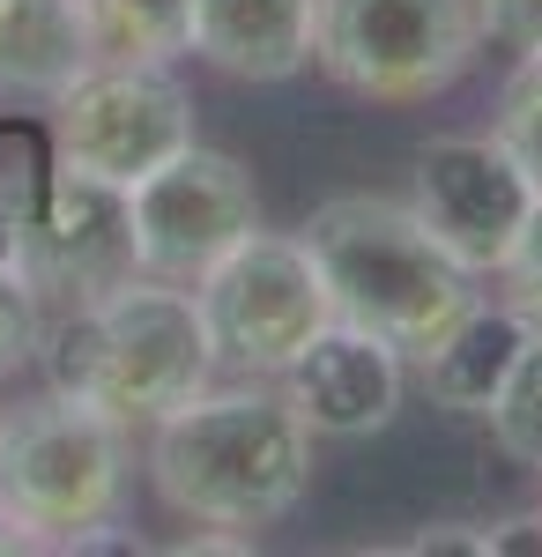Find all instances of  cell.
I'll use <instances>...</instances> for the list:
<instances>
[{"instance_id":"2e32d148","label":"cell","mask_w":542,"mask_h":557,"mask_svg":"<svg viewBox=\"0 0 542 557\" xmlns=\"http://www.w3.org/2000/svg\"><path fill=\"white\" fill-rule=\"evenodd\" d=\"M52 178H60L52 127H38V120H0V260L15 253V231L45 209Z\"/></svg>"},{"instance_id":"d6986e66","label":"cell","mask_w":542,"mask_h":557,"mask_svg":"<svg viewBox=\"0 0 542 557\" xmlns=\"http://www.w3.org/2000/svg\"><path fill=\"white\" fill-rule=\"evenodd\" d=\"M38 335H45V305L15 275V260H0V380L38 357Z\"/></svg>"},{"instance_id":"4fadbf2b","label":"cell","mask_w":542,"mask_h":557,"mask_svg":"<svg viewBox=\"0 0 542 557\" xmlns=\"http://www.w3.org/2000/svg\"><path fill=\"white\" fill-rule=\"evenodd\" d=\"M520 343H528V327L513 320V305H483V298H476L454 327L417 357L431 401H439V409H454V417H483V409H491V394L505 386V372H513Z\"/></svg>"},{"instance_id":"8fae6325","label":"cell","mask_w":542,"mask_h":557,"mask_svg":"<svg viewBox=\"0 0 542 557\" xmlns=\"http://www.w3.org/2000/svg\"><path fill=\"white\" fill-rule=\"evenodd\" d=\"M275 386L291 394V409L305 417L312 438H372L402 417V349L334 320Z\"/></svg>"},{"instance_id":"3957f363","label":"cell","mask_w":542,"mask_h":557,"mask_svg":"<svg viewBox=\"0 0 542 557\" xmlns=\"http://www.w3.org/2000/svg\"><path fill=\"white\" fill-rule=\"evenodd\" d=\"M305 253L334 298V320L365 327L402 357H423L476 305V275L460 268L409 201L334 194L305 215Z\"/></svg>"},{"instance_id":"603a6c76","label":"cell","mask_w":542,"mask_h":557,"mask_svg":"<svg viewBox=\"0 0 542 557\" xmlns=\"http://www.w3.org/2000/svg\"><path fill=\"white\" fill-rule=\"evenodd\" d=\"M483 543H491V557H513V550L542 557V513H528V520H491V528H483Z\"/></svg>"},{"instance_id":"e0dca14e","label":"cell","mask_w":542,"mask_h":557,"mask_svg":"<svg viewBox=\"0 0 542 557\" xmlns=\"http://www.w3.org/2000/svg\"><path fill=\"white\" fill-rule=\"evenodd\" d=\"M483 424L498 438V454H513L520 469H542V335L520 343L505 386L491 394V409H483Z\"/></svg>"},{"instance_id":"7402d4cb","label":"cell","mask_w":542,"mask_h":557,"mask_svg":"<svg viewBox=\"0 0 542 557\" xmlns=\"http://www.w3.org/2000/svg\"><path fill=\"white\" fill-rule=\"evenodd\" d=\"M409 557H491L483 528H460V520H431L423 535H409Z\"/></svg>"},{"instance_id":"ba28073f","label":"cell","mask_w":542,"mask_h":557,"mask_svg":"<svg viewBox=\"0 0 542 557\" xmlns=\"http://www.w3.org/2000/svg\"><path fill=\"white\" fill-rule=\"evenodd\" d=\"M126 223H134V268L194 290L238 238L260 231V194L238 157L186 141L171 164L126 186Z\"/></svg>"},{"instance_id":"52a82bcc","label":"cell","mask_w":542,"mask_h":557,"mask_svg":"<svg viewBox=\"0 0 542 557\" xmlns=\"http://www.w3.org/2000/svg\"><path fill=\"white\" fill-rule=\"evenodd\" d=\"M194 134V97L171 67L134 60H89L75 83L52 97V149L60 164L104 186H134L157 164H171Z\"/></svg>"},{"instance_id":"5b68a950","label":"cell","mask_w":542,"mask_h":557,"mask_svg":"<svg viewBox=\"0 0 542 557\" xmlns=\"http://www.w3.org/2000/svg\"><path fill=\"white\" fill-rule=\"evenodd\" d=\"M476 0H320L312 67L372 104H423L476 67Z\"/></svg>"},{"instance_id":"7a4b0ae2","label":"cell","mask_w":542,"mask_h":557,"mask_svg":"<svg viewBox=\"0 0 542 557\" xmlns=\"http://www.w3.org/2000/svg\"><path fill=\"white\" fill-rule=\"evenodd\" d=\"M38 364L52 394H75L112 424H157L215 380L201 305L164 275H126L104 298L45 312Z\"/></svg>"},{"instance_id":"9a60e30c","label":"cell","mask_w":542,"mask_h":557,"mask_svg":"<svg viewBox=\"0 0 542 557\" xmlns=\"http://www.w3.org/2000/svg\"><path fill=\"white\" fill-rule=\"evenodd\" d=\"M83 8L89 60H134V67H171L194 30V0H75Z\"/></svg>"},{"instance_id":"5bb4252c","label":"cell","mask_w":542,"mask_h":557,"mask_svg":"<svg viewBox=\"0 0 542 557\" xmlns=\"http://www.w3.org/2000/svg\"><path fill=\"white\" fill-rule=\"evenodd\" d=\"M89 67L75 0H0V97L52 104Z\"/></svg>"},{"instance_id":"8992f818","label":"cell","mask_w":542,"mask_h":557,"mask_svg":"<svg viewBox=\"0 0 542 557\" xmlns=\"http://www.w3.org/2000/svg\"><path fill=\"white\" fill-rule=\"evenodd\" d=\"M194 305H201L215 364L238 380H283L312 349V335L334 327V298L305 253V238H283L268 223L252 238H238L194 283Z\"/></svg>"},{"instance_id":"7c38bea8","label":"cell","mask_w":542,"mask_h":557,"mask_svg":"<svg viewBox=\"0 0 542 557\" xmlns=\"http://www.w3.org/2000/svg\"><path fill=\"white\" fill-rule=\"evenodd\" d=\"M312 8L320 0H194L186 52L231 83H291L312 67Z\"/></svg>"},{"instance_id":"9c48e42d","label":"cell","mask_w":542,"mask_h":557,"mask_svg":"<svg viewBox=\"0 0 542 557\" xmlns=\"http://www.w3.org/2000/svg\"><path fill=\"white\" fill-rule=\"evenodd\" d=\"M535 201V178L505 157L498 134H439L409 164V209L468 275H498Z\"/></svg>"},{"instance_id":"44dd1931","label":"cell","mask_w":542,"mask_h":557,"mask_svg":"<svg viewBox=\"0 0 542 557\" xmlns=\"http://www.w3.org/2000/svg\"><path fill=\"white\" fill-rule=\"evenodd\" d=\"M476 23H483V38H498L520 60L542 52V0H476Z\"/></svg>"},{"instance_id":"6da1fadb","label":"cell","mask_w":542,"mask_h":557,"mask_svg":"<svg viewBox=\"0 0 542 557\" xmlns=\"http://www.w3.org/2000/svg\"><path fill=\"white\" fill-rule=\"evenodd\" d=\"M149 483L194 528H268L312 491V431L275 380L201 386L157 417Z\"/></svg>"},{"instance_id":"ac0fdd59","label":"cell","mask_w":542,"mask_h":557,"mask_svg":"<svg viewBox=\"0 0 542 557\" xmlns=\"http://www.w3.org/2000/svg\"><path fill=\"white\" fill-rule=\"evenodd\" d=\"M491 134L505 141V157L535 178V194H542V52L520 60L513 83L498 89V120H491Z\"/></svg>"},{"instance_id":"ffe728a7","label":"cell","mask_w":542,"mask_h":557,"mask_svg":"<svg viewBox=\"0 0 542 557\" xmlns=\"http://www.w3.org/2000/svg\"><path fill=\"white\" fill-rule=\"evenodd\" d=\"M498 283H505L513 320H520L528 335H542V201H535V215L520 223V238H513V253H505Z\"/></svg>"},{"instance_id":"277c9868","label":"cell","mask_w":542,"mask_h":557,"mask_svg":"<svg viewBox=\"0 0 542 557\" xmlns=\"http://www.w3.org/2000/svg\"><path fill=\"white\" fill-rule=\"evenodd\" d=\"M126 506V424L75 394L0 409V520L30 550H141L112 535Z\"/></svg>"},{"instance_id":"30bf717a","label":"cell","mask_w":542,"mask_h":557,"mask_svg":"<svg viewBox=\"0 0 542 557\" xmlns=\"http://www.w3.org/2000/svg\"><path fill=\"white\" fill-rule=\"evenodd\" d=\"M15 275L30 283V298L45 312H67V305L104 298L112 283L141 275L134 268V223H126V186L83 178L60 164L45 209L15 231Z\"/></svg>"}]
</instances>
